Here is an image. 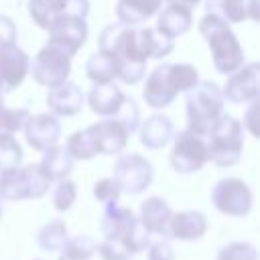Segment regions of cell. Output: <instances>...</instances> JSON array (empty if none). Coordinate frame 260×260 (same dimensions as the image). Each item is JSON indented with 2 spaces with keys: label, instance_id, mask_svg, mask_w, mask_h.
<instances>
[{
  "label": "cell",
  "instance_id": "6da1fadb",
  "mask_svg": "<svg viewBox=\"0 0 260 260\" xmlns=\"http://www.w3.org/2000/svg\"><path fill=\"white\" fill-rule=\"evenodd\" d=\"M98 47V51L116 59V79L126 85H134L144 77L148 59H162L173 51V39L165 37L156 28L116 22L108 24L100 32Z\"/></svg>",
  "mask_w": 260,
  "mask_h": 260
},
{
  "label": "cell",
  "instance_id": "7a4b0ae2",
  "mask_svg": "<svg viewBox=\"0 0 260 260\" xmlns=\"http://www.w3.org/2000/svg\"><path fill=\"white\" fill-rule=\"evenodd\" d=\"M140 122L138 106L126 95L124 106L116 116L104 118L83 130L73 132L67 138L65 150L73 160H89L95 154H120L128 142V136L136 132Z\"/></svg>",
  "mask_w": 260,
  "mask_h": 260
},
{
  "label": "cell",
  "instance_id": "3957f363",
  "mask_svg": "<svg viewBox=\"0 0 260 260\" xmlns=\"http://www.w3.org/2000/svg\"><path fill=\"white\" fill-rule=\"evenodd\" d=\"M199 83V71L189 63H162L154 67L142 89V100L148 108L162 110L173 104L179 93L189 91Z\"/></svg>",
  "mask_w": 260,
  "mask_h": 260
},
{
  "label": "cell",
  "instance_id": "277c9868",
  "mask_svg": "<svg viewBox=\"0 0 260 260\" xmlns=\"http://www.w3.org/2000/svg\"><path fill=\"white\" fill-rule=\"evenodd\" d=\"M199 32L207 41V47H209L211 59H213V67L217 73L232 75L234 71H238L244 65L242 45L223 18L207 12L199 20Z\"/></svg>",
  "mask_w": 260,
  "mask_h": 260
},
{
  "label": "cell",
  "instance_id": "5b68a950",
  "mask_svg": "<svg viewBox=\"0 0 260 260\" xmlns=\"http://www.w3.org/2000/svg\"><path fill=\"white\" fill-rule=\"evenodd\" d=\"M185 114L187 130L205 136L223 114V93L215 81H199L195 87L185 91Z\"/></svg>",
  "mask_w": 260,
  "mask_h": 260
},
{
  "label": "cell",
  "instance_id": "8992f818",
  "mask_svg": "<svg viewBox=\"0 0 260 260\" xmlns=\"http://www.w3.org/2000/svg\"><path fill=\"white\" fill-rule=\"evenodd\" d=\"M203 138L207 144V160L217 167H234L240 162L244 150V126L238 118L221 114Z\"/></svg>",
  "mask_w": 260,
  "mask_h": 260
},
{
  "label": "cell",
  "instance_id": "52a82bcc",
  "mask_svg": "<svg viewBox=\"0 0 260 260\" xmlns=\"http://www.w3.org/2000/svg\"><path fill=\"white\" fill-rule=\"evenodd\" d=\"M51 187L49 175L41 165H24L0 171V201H20V199H39Z\"/></svg>",
  "mask_w": 260,
  "mask_h": 260
},
{
  "label": "cell",
  "instance_id": "ba28073f",
  "mask_svg": "<svg viewBox=\"0 0 260 260\" xmlns=\"http://www.w3.org/2000/svg\"><path fill=\"white\" fill-rule=\"evenodd\" d=\"M152 177L154 169L150 160L136 152L120 154L112 169V179L126 195H140L142 191H146L152 183Z\"/></svg>",
  "mask_w": 260,
  "mask_h": 260
},
{
  "label": "cell",
  "instance_id": "9c48e42d",
  "mask_svg": "<svg viewBox=\"0 0 260 260\" xmlns=\"http://www.w3.org/2000/svg\"><path fill=\"white\" fill-rule=\"evenodd\" d=\"M28 73L39 85L55 87L67 81L71 73V57H67L61 49L47 43L35 57L28 61Z\"/></svg>",
  "mask_w": 260,
  "mask_h": 260
},
{
  "label": "cell",
  "instance_id": "30bf717a",
  "mask_svg": "<svg viewBox=\"0 0 260 260\" xmlns=\"http://www.w3.org/2000/svg\"><path fill=\"white\" fill-rule=\"evenodd\" d=\"M211 203L217 211L232 215V217H244L252 211L254 195L248 183L236 177H228L215 183L211 189Z\"/></svg>",
  "mask_w": 260,
  "mask_h": 260
},
{
  "label": "cell",
  "instance_id": "8fae6325",
  "mask_svg": "<svg viewBox=\"0 0 260 260\" xmlns=\"http://www.w3.org/2000/svg\"><path fill=\"white\" fill-rule=\"evenodd\" d=\"M207 162V144L205 138L191 132V130H181L173 138V150H171V167L181 173H197L205 167Z\"/></svg>",
  "mask_w": 260,
  "mask_h": 260
},
{
  "label": "cell",
  "instance_id": "7c38bea8",
  "mask_svg": "<svg viewBox=\"0 0 260 260\" xmlns=\"http://www.w3.org/2000/svg\"><path fill=\"white\" fill-rule=\"evenodd\" d=\"M47 30H49L47 43L61 49L67 57H73L87 41V18L65 12L57 16Z\"/></svg>",
  "mask_w": 260,
  "mask_h": 260
},
{
  "label": "cell",
  "instance_id": "4fadbf2b",
  "mask_svg": "<svg viewBox=\"0 0 260 260\" xmlns=\"http://www.w3.org/2000/svg\"><path fill=\"white\" fill-rule=\"evenodd\" d=\"M260 65L258 63H248L242 65L238 71L228 75V81L221 89L223 100H230L234 104H246L252 100H258L260 91Z\"/></svg>",
  "mask_w": 260,
  "mask_h": 260
},
{
  "label": "cell",
  "instance_id": "5bb4252c",
  "mask_svg": "<svg viewBox=\"0 0 260 260\" xmlns=\"http://www.w3.org/2000/svg\"><path fill=\"white\" fill-rule=\"evenodd\" d=\"M28 55L16 45H0V91L16 89L28 75Z\"/></svg>",
  "mask_w": 260,
  "mask_h": 260
},
{
  "label": "cell",
  "instance_id": "9a60e30c",
  "mask_svg": "<svg viewBox=\"0 0 260 260\" xmlns=\"http://www.w3.org/2000/svg\"><path fill=\"white\" fill-rule=\"evenodd\" d=\"M22 130H24V138H26L28 146L35 150H41V152L47 150L49 146L57 144L59 136H61V124H59L57 116H53V114L28 116Z\"/></svg>",
  "mask_w": 260,
  "mask_h": 260
},
{
  "label": "cell",
  "instance_id": "2e32d148",
  "mask_svg": "<svg viewBox=\"0 0 260 260\" xmlns=\"http://www.w3.org/2000/svg\"><path fill=\"white\" fill-rule=\"evenodd\" d=\"M85 102V95L81 91V87L73 81H63L55 87H49L47 93V106L49 112L57 118H69L81 112Z\"/></svg>",
  "mask_w": 260,
  "mask_h": 260
},
{
  "label": "cell",
  "instance_id": "e0dca14e",
  "mask_svg": "<svg viewBox=\"0 0 260 260\" xmlns=\"http://www.w3.org/2000/svg\"><path fill=\"white\" fill-rule=\"evenodd\" d=\"M205 10L223 18L225 22H258L260 0H205Z\"/></svg>",
  "mask_w": 260,
  "mask_h": 260
},
{
  "label": "cell",
  "instance_id": "ac0fdd59",
  "mask_svg": "<svg viewBox=\"0 0 260 260\" xmlns=\"http://www.w3.org/2000/svg\"><path fill=\"white\" fill-rule=\"evenodd\" d=\"M205 232H207V217L201 211L185 209V211L171 215L167 238L181 240V242H193V240H199Z\"/></svg>",
  "mask_w": 260,
  "mask_h": 260
},
{
  "label": "cell",
  "instance_id": "d6986e66",
  "mask_svg": "<svg viewBox=\"0 0 260 260\" xmlns=\"http://www.w3.org/2000/svg\"><path fill=\"white\" fill-rule=\"evenodd\" d=\"M124 100H126L124 91L114 81L93 83V87L87 93V104H89L91 112L98 116H104V118L116 116L120 112V108L124 106Z\"/></svg>",
  "mask_w": 260,
  "mask_h": 260
},
{
  "label": "cell",
  "instance_id": "ffe728a7",
  "mask_svg": "<svg viewBox=\"0 0 260 260\" xmlns=\"http://www.w3.org/2000/svg\"><path fill=\"white\" fill-rule=\"evenodd\" d=\"M191 24H193L191 8H187L183 4L167 2V6L160 8V12H158V20H156L154 28L169 39H177V37L185 35L191 28Z\"/></svg>",
  "mask_w": 260,
  "mask_h": 260
},
{
  "label": "cell",
  "instance_id": "44dd1931",
  "mask_svg": "<svg viewBox=\"0 0 260 260\" xmlns=\"http://www.w3.org/2000/svg\"><path fill=\"white\" fill-rule=\"evenodd\" d=\"M173 211L169 207V203L162 197H148L146 201H142L140 205V223L146 228L148 234L154 236H165L167 238V228H169V219H171Z\"/></svg>",
  "mask_w": 260,
  "mask_h": 260
},
{
  "label": "cell",
  "instance_id": "7402d4cb",
  "mask_svg": "<svg viewBox=\"0 0 260 260\" xmlns=\"http://www.w3.org/2000/svg\"><path fill=\"white\" fill-rule=\"evenodd\" d=\"M173 132L175 130H173V122H171L169 116L152 114L140 126V144L150 148V150L162 148L173 138Z\"/></svg>",
  "mask_w": 260,
  "mask_h": 260
},
{
  "label": "cell",
  "instance_id": "603a6c76",
  "mask_svg": "<svg viewBox=\"0 0 260 260\" xmlns=\"http://www.w3.org/2000/svg\"><path fill=\"white\" fill-rule=\"evenodd\" d=\"M162 6V0H118L116 2V16L118 22L136 26L152 18Z\"/></svg>",
  "mask_w": 260,
  "mask_h": 260
},
{
  "label": "cell",
  "instance_id": "cb8c5ba5",
  "mask_svg": "<svg viewBox=\"0 0 260 260\" xmlns=\"http://www.w3.org/2000/svg\"><path fill=\"white\" fill-rule=\"evenodd\" d=\"M134 217H136L134 211L130 207L120 205V201H106L100 228L106 238H120L130 228Z\"/></svg>",
  "mask_w": 260,
  "mask_h": 260
},
{
  "label": "cell",
  "instance_id": "d4e9b609",
  "mask_svg": "<svg viewBox=\"0 0 260 260\" xmlns=\"http://www.w3.org/2000/svg\"><path fill=\"white\" fill-rule=\"evenodd\" d=\"M39 165L49 175L51 181L65 179L73 171V158H71V154L65 150V146H59V144H53L47 150H43V158H41Z\"/></svg>",
  "mask_w": 260,
  "mask_h": 260
},
{
  "label": "cell",
  "instance_id": "484cf974",
  "mask_svg": "<svg viewBox=\"0 0 260 260\" xmlns=\"http://www.w3.org/2000/svg\"><path fill=\"white\" fill-rule=\"evenodd\" d=\"M67 2L69 0H28L26 8L35 24L47 30L57 16L67 12Z\"/></svg>",
  "mask_w": 260,
  "mask_h": 260
},
{
  "label": "cell",
  "instance_id": "4316f807",
  "mask_svg": "<svg viewBox=\"0 0 260 260\" xmlns=\"http://www.w3.org/2000/svg\"><path fill=\"white\" fill-rule=\"evenodd\" d=\"M116 73H118V63L112 55L104 53V51H98L93 53L87 63H85V75L93 81V83H108V81H114L116 79Z\"/></svg>",
  "mask_w": 260,
  "mask_h": 260
},
{
  "label": "cell",
  "instance_id": "83f0119b",
  "mask_svg": "<svg viewBox=\"0 0 260 260\" xmlns=\"http://www.w3.org/2000/svg\"><path fill=\"white\" fill-rule=\"evenodd\" d=\"M67 223L63 219H51L37 232V244L47 252H59L67 242Z\"/></svg>",
  "mask_w": 260,
  "mask_h": 260
},
{
  "label": "cell",
  "instance_id": "f1b7e54d",
  "mask_svg": "<svg viewBox=\"0 0 260 260\" xmlns=\"http://www.w3.org/2000/svg\"><path fill=\"white\" fill-rule=\"evenodd\" d=\"M95 248H98V244L91 236L79 234V236L67 238L63 248L59 250L61 252L59 260H89L95 254Z\"/></svg>",
  "mask_w": 260,
  "mask_h": 260
},
{
  "label": "cell",
  "instance_id": "f546056e",
  "mask_svg": "<svg viewBox=\"0 0 260 260\" xmlns=\"http://www.w3.org/2000/svg\"><path fill=\"white\" fill-rule=\"evenodd\" d=\"M22 162V146L14 134H0V171L18 167Z\"/></svg>",
  "mask_w": 260,
  "mask_h": 260
},
{
  "label": "cell",
  "instance_id": "4dcf8cb0",
  "mask_svg": "<svg viewBox=\"0 0 260 260\" xmlns=\"http://www.w3.org/2000/svg\"><path fill=\"white\" fill-rule=\"evenodd\" d=\"M95 252L100 254L102 260H130L134 256L120 238H104L98 244Z\"/></svg>",
  "mask_w": 260,
  "mask_h": 260
},
{
  "label": "cell",
  "instance_id": "1f68e13d",
  "mask_svg": "<svg viewBox=\"0 0 260 260\" xmlns=\"http://www.w3.org/2000/svg\"><path fill=\"white\" fill-rule=\"evenodd\" d=\"M75 197H77V187L73 181H69L67 177L65 179H59L55 189H53V205L57 211H67L73 203H75Z\"/></svg>",
  "mask_w": 260,
  "mask_h": 260
},
{
  "label": "cell",
  "instance_id": "d6a6232c",
  "mask_svg": "<svg viewBox=\"0 0 260 260\" xmlns=\"http://www.w3.org/2000/svg\"><path fill=\"white\" fill-rule=\"evenodd\" d=\"M217 260H258V254L250 242H230L228 246L219 248Z\"/></svg>",
  "mask_w": 260,
  "mask_h": 260
},
{
  "label": "cell",
  "instance_id": "836d02e7",
  "mask_svg": "<svg viewBox=\"0 0 260 260\" xmlns=\"http://www.w3.org/2000/svg\"><path fill=\"white\" fill-rule=\"evenodd\" d=\"M120 195H122V191H120L118 183H116L112 177L100 179V181H95V185H93V197H95L98 201H102V203H106V201H118Z\"/></svg>",
  "mask_w": 260,
  "mask_h": 260
},
{
  "label": "cell",
  "instance_id": "e575fe53",
  "mask_svg": "<svg viewBox=\"0 0 260 260\" xmlns=\"http://www.w3.org/2000/svg\"><path fill=\"white\" fill-rule=\"evenodd\" d=\"M146 248H148V260H175V250L165 236H160L156 242H150Z\"/></svg>",
  "mask_w": 260,
  "mask_h": 260
},
{
  "label": "cell",
  "instance_id": "d590c367",
  "mask_svg": "<svg viewBox=\"0 0 260 260\" xmlns=\"http://www.w3.org/2000/svg\"><path fill=\"white\" fill-rule=\"evenodd\" d=\"M16 41V24L10 16L0 14V45H8Z\"/></svg>",
  "mask_w": 260,
  "mask_h": 260
},
{
  "label": "cell",
  "instance_id": "8d00e7d4",
  "mask_svg": "<svg viewBox=\"0 0 260 260\" xmlns=\"http://www.w3.org/2000/svg\"><path fill=\"white\" fill-rule=\"evenodd\" d=\"M256 106H258V100H252L250 102V110H248V114H246V118H244V124L250 128V132L256 136L258 134V130H256V126H254V112H256Z\"/></svg>",
  "mask_w": 260,
  "mask_h": 260
},
{
  "label": "cell",
  "instance_id": "74e56055",
  "mask_svg": "<svg viewBox=\"0 0 260 260\" xmlns=\"http://www.w3.org/2000/svg\"><path fill=\"white\" fill-rule=\"evenodd\" d=\"M167 2H175V4H183V6H187V8H193V6H197L201 0H167Z\"/></svg>",
  "mask_w": 260,
  "mask_h": 260
},
{
  "label": "cell",
  "instance_id": "f35d334b",
  "mask_svg": "<svg viewBox=\"0 0 260 260\" xmlns=\"http://www.w3.org/2000/svg\"><path fill=\"white\" fill-rule=\"evenodd\" d=\"M2 108H4V93L0 91V110H2Z\"/></svg>",
  "mask_w": 260,
  "mask_h": 260
},
{
  "label": "cell",
  "instance_id": "ab89813d",
  "mask_svg": "<svg viewBox=\"0 0 260 260\" xmlns=\"http://www.w3.org/2000/svg\"><path fill=\"white\" fill-rule=\"evenodd\" d=\"M0 217H2V203H0Z\"/></svg>",
  "mask_w": 260,
  "mask_h": 260
},
{
  "label": "cell",
  "instance_id": "60d3db41",
  "mask_svg": "<svg viewBox=\"0 0 260 260\" xmlns=\"http://www.w3.org/2000/svg\"><path fill=\"white\" fill-rule=\"evenodd\" d=\"M35 260H41V258H35Z\"/></svg>",
  "mask_w": 260,
  "mask_h": 260
}]
</instances>
